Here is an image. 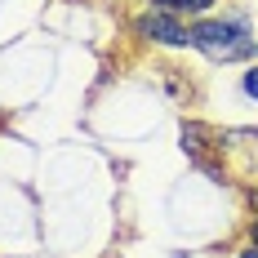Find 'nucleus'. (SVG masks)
Instances as JSON below:
<instances>
[{"mask_svg": "<svg viewBox=\"0 0 258 258\" xmlns=\"http://www.w3.org/2000/svg\"><path fill=\"white\" fill-rule=\"evenodd\" d=\"M187 31H191V49L205 53L209 62H223V67H232V62H258L254 23L240 9L196 18V23H187Z\"/></svg>", "mask_w": 258, "mask_h": 258, "instance_id": "obj_1", "label": "nucleus"}, {"mask_svg": "<svg viewBox=\"0 0 258 258\" xmlns=\"http://www.w3.org/2000/svg\"><path fill=\"white\" fill-rule=\"evenodd\" d=\"M129 31H134L143 45H156V49H191V31H187V18L160 14V9H143V14H134Z\"/></svg>", "mask_w": 258, "mask_h": 258, "instance_id": "obj_2", "label": "nucleus"}, {"mask_svg": "<svg viewBox=\"0 0 258 258\" xmlns=\"http://www.w3.org/2000/svg\"><path fill=\"white\" fill-rule=\"evenodd\" d=\"M178 138H182V152L191 156V160H201V156H209V152H223V147H218V129L201 125V120H182Z\"/></svg>", "mask_w": 258, "mask_h": 258, "instance_id": "obj_3", "label": "nucleus"}, {"mask_svg": "<svg viewBox=\"0 0 258 258\" xmlns=\"http://www.w3.org/2000/svg\"><path fill=\"white\" fill-rule=\"evenodd\" d=\"M143 9H160V14H174V18L196 23V18H209L218 9V0H147Z\"/></svg>", "mask_w": 258, "mask_h": 258, "instance_id": "obj_4", "label": "nucleus"}, {"mask_svg": "<svg viewBox=\"0 0 258 258\" xmlns=\"http://www.w3.org/2000/svg\"><path fill=\"white\" fill-rule=\"evenodd\" d=\"M191 165H196V169H201V174H205L214 187H232V174H227V165H218L214 156H201V160H191Z\"/></svg>", "mask_w": 258, "mask_h": 258, "instance_id": "obj_5", "label": "nucleus"}, {"mask_svg": "<svg viewBox=\"0 0 258 258\" xmlns=\"http://www.w3.org/2000/svg\"><path fill=\"white\" fill-rule=\"evenodd\" d=\"M240 94H245L249 103H258V62H249V67L240 72Z\"/></svg>", "mask_w": 258, "mask_h": 258, "instance_id": "obj_6", "label": "nucleus"}, {"mask_svg": "<svg viewBox=\"0 0 258 258\" xmlns=\"http://www.w3.org/2000/svg\"><path fill=\"white\" fill-rule=\"evenodd\" d=\"M245 245H254V249H258V214L245 223Z\"/></svg>", "mask_w": 258, "mask_h": 258, "instance_id": "obj_7", "label": "nucleus"}, {"mask_svg": "<svg viewBox=\"0 0 258 258\" xmlns=\"http://www.w3.org/2000/svg\"><path fill=\"white\" fill-rule=\"evenodd\" d=\"M245 196H249V205H254V214H258V187H249Z\"/></svg>", "mask_w": 258, "mask_h": 258, "instance_id": "obj_8", "label": "nucleus"}, {"mask_svg": "<svg viewBox=\"0 0 258 258\" xmlns=\"http://www.w3.org/2000/svg\"><path fill=\"white\" fill-rule=\"evenodd\" d=\"M254 138H258V129H254Z\"/></svg>", "mask_w": 258, "mask_h": 258, "instance_id": "obj_9", "label": "nucleus"}]
</instances>
